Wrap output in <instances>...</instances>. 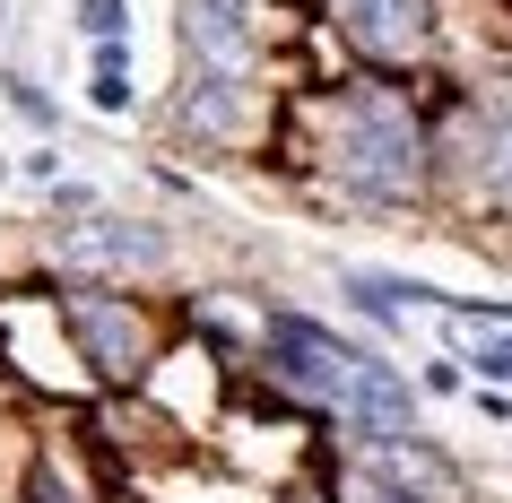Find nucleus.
Masks as SVG:
<instances>
[{
    "label": "nucleus",
    "mask_w": 512,
    "mask_h": 503,
    "mask_svg": "<svg viewBox=\"0 0 512 503\" xmlns=\"http://www.w3.org/2000/svg\"><path fill=\"white\" fill-rule=\"evenodd\" d=\"M87 96H96V113H122V105H131V53H122V44H96Z\"/></svg>",
    "instance_id": "nucleus-7"
},
{
    "label": "nucleus",
    "mask_w": 512,
    "mask_h": 503,
    "mask_svg": "<svg viewBox=\"0 0 512 503\" xmlns=\"http://www.w3.org/2000/svg\"><path fill=\"white\" fill-rule=\"evenodd\" d=\"M183 122H191L200 139H243V79H200V70H191Z\"/></svg>",
    "instance_id": "nucleus-6"
},
{
    "label": "nucleus",
    "mask_w": 512,
    "mask_h": 503,
    "mask_svg": "<svg viewBox=\"0 0 512 503\" xmlns=\"http://www.w3.org/2000/svg\"><path fill=\"white\" fill-rule=\"evenodd\" d=\"M9 105H18V113H35V122H53V105H44V96H35L27 79H9Z\"/></svg>",
    "instance_id": "nucleus-12"
},
{
    "label": "nucleus",
    "mask_w": 512,
    "mask_h": 503,
    "mask_svg": "<svg viewBox=\"0 0 512 503\" xmlns=\"http://www.w3.org/2000/svg\"><path fill=\"white\" fill-rule=\"evenodd\" d=\"M339 27H348L356 53H374V61H417L426 53V0H339Z\"/></svg>",
    "instance_id": "nucleus-5"
},
{
    "label": "nucleus",
    "mask_w": 512,
    "mask_h": 503,
    "mask_svg": "<svg viewBox=\"0 0 512 503\" xmlns=\"http://www.w3.org/2000/svg\"><path fill=\"white\" fill-rule=\"evenodd\" d=\"M61 330L79 339V365L96 373V382H139V373H148V347H157L148 313H139L131 295H105V287L61 295Z\"/></svg>",
    "instance_id": "nucleus-2"
},
{
    "label": "nucleus",
    "mask_w": 512,
    "mask_h": 503,
    "mask_svg": "<svg viewBox=\"0 0 512 503\" xmlns=\"http://www.w3.org/2000/svg\"><path fill=\"white\" fill-rule=\"evenodd\" d=\"M330 503H417V495H400L382 469H330Z\"/></svg>",
    "instance_id": "nucleus-8"
},
{
    "label": "nucleus",
    "mask_w": 512,
    "mask_h": 503,
    "mask_svg": "<svg viewBox=\"0 0 512 503\" xmlns=\"http://www.w3.org/2000/svg\"><path fill=\"white\" fill-rule=\"evenodd\" d=\"M53 252H61L70 269H105V278L165 269V235H157V226H131V217H87V226H61Z\"/></svg>",
    "instance_id": "nucleus-4"
},
{
    "label": "nucleus",
    "mask_w": 512,
    "mask_h": 503,
    "mask_svg": "<svg viewBox=\"0 0 512 503\" xmlns=\"http://www.w3.org/2000/svg\"><path fill=\"white\" fill-rule=\"evenodd\" d=\"M79 27L96 35V44H122V35H131V9H122V0H79Z\"/></svg>",
    "instance_id": "nucleus-9"
},
{
    "label": "nucleus",
    "mask_w": 512,
    "mask_h": 503,
    "mask_svg": "<svg viewBox=\"0 0 512 503\" xmlns=\"http://www.w3.org/2000/svg\"><path fill=\"white\" fill-rule=\"evenodd\" d=\"M27 503H79V495H70V477H61L53 460H35L27 469Z\"/></svg>",
    "instance_id": "nucleus-10"
},
{
    "label": "nucleus",
    "mask_w": 512,
    "mask_h": 503,
    "mask_svg": "<svg viewBox=\"0 0 512 503\" xmlns=\"http://www.w3.org/2000/svg\"><path fill=\"white\" fill-rule=\"evenodd\" d=\"M330 165L365 200H417V183H426V131H417V113H408L400 87H356V96H339Z\"/></svg>",
    "instance_id": "nucleus-1"
},
{
    "label": "nucleus",
    "mask_w": 512,
    "mask_h": 503,
    "mask_svg": "<svg viewBox=\"0 0 512 503\" xmlns=\"http://www.w3.org/2000/svg\"><path fill=\"white\" fill-rule=\"evenodd\" d=\"M495 191H504V200H512V113H504V122H495Z\"/></svg>",
    "instance_id": "nucleus-11"
},
{
    "label": "nucleus",
    "mask_w": 512,
    "mask_h": 503,
    "mask_svg": "<svg viewBox=\"0 0 512 503\" xmlns=\"http://www.w3.org/2000/svg\"><path fill=\"white\" fill-rule=\"evenodd\" d=\"M183 53L200 79H243L261 35H252V0H183Z\"/></svg>",
    "instance_id": "nucleus-3"
}]
</instances>
